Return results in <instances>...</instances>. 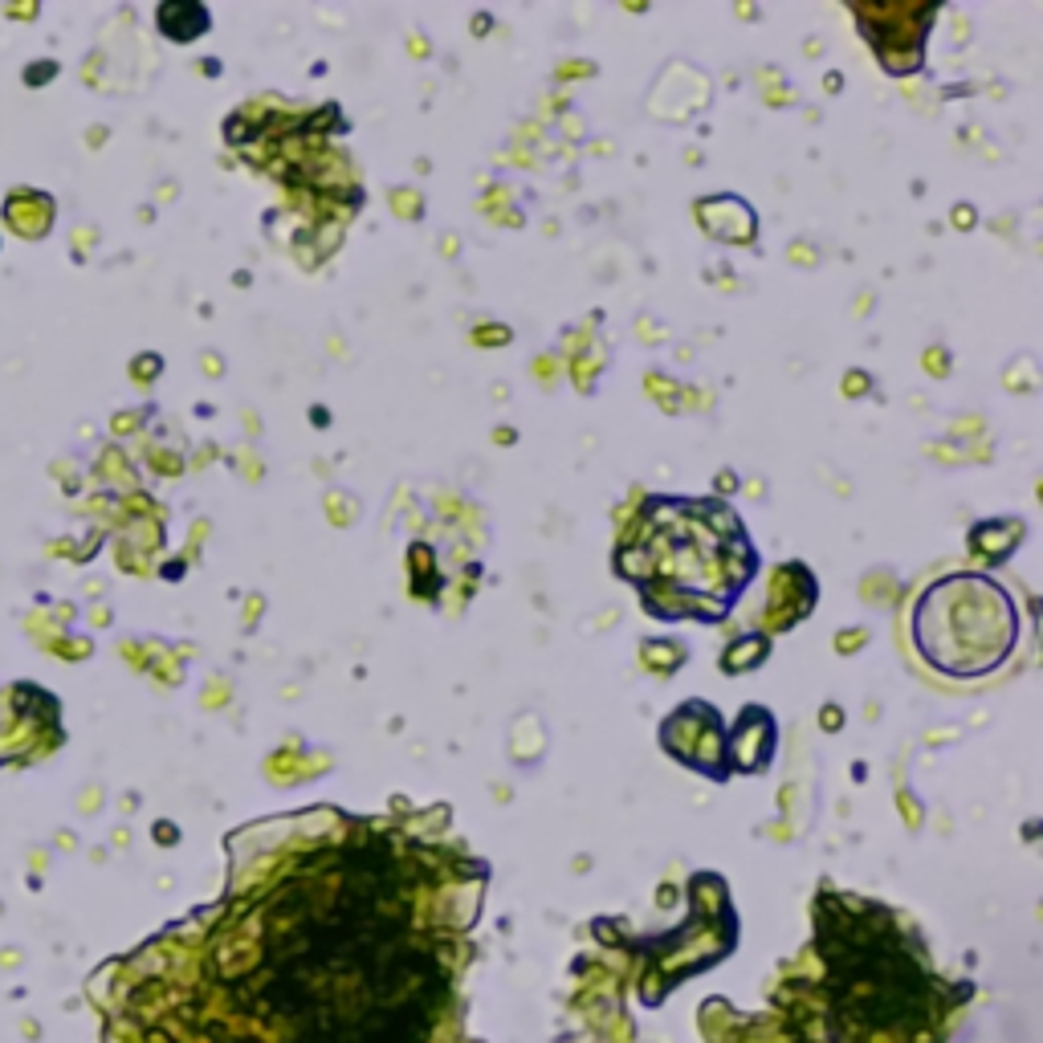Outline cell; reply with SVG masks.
<instances>
[{
    "mask_svg": "<svg viewBox=\"0 0 1043 1043\" xmlns=\"http://www.w3.org/2000/svg\"><path fill=\"white\" fill-rule=\"evenodd\" d=\"M1019 636L1011 596L986 575H950L914 608V640L921 657L950 677H983L999 669Z\"/></svg>",
    "mask_w": 1043,
    "mask_h": 1043,
    "instance_id": "cell-1",
    "label": "cell"
}]
</instances>
